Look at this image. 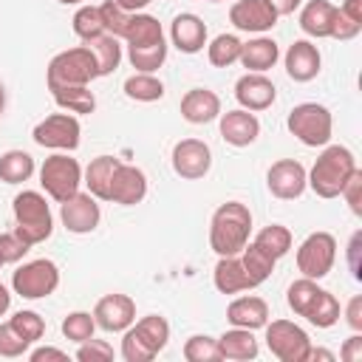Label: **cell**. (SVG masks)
Listing matches in <instances>:
<instances>
[{
	"label": "cell",
	"instance_id": "cell-49",
	"mask_svg": "<svg viewBox=\"0 0 362 362\" xmlns=\"http://www.w3.org/2000/svg\"><path fill=\"white\" fill-rule=\"evenodd\" d=\"M345 317H348V325H351L354 331H362V297H359V294H354V297L348 300Z\"/></svg>",
	"mask_w": 362,
	"mask_h": 362
},
{
	"label": "cell",
	"instance_id": "cell-9",
	"mask_svg": "<svg viewBox=\"0 0 362 362\" xmlns=\"http://www.w3.org/2000/svg\"><path fill=\"white\" fill-rule=\"evenodd\" d=\"M79 181H82V167L71 156H62V153L48 156L42 161V167H40V184H42V189L54 201H59V204L79 192Z\"/></svg>",
	"mask_w": 362,
	"mask_h": 362
},
{
	"label": "cell",
	"instance_id": "cell-7",
	"mask_svg": "<svg viewBox=\"0 0 362 362\" xmlns=\"http://www.w3.org/2000/svg\"><path fill=\"white\" fill-rule=\"evenodd\" d=\"M14 221H17V232L34 246V243H42L51 238L54 232V218H51V209L45 204V198L34 189H23L17 198H14Z\"/></svg>",
	"mask_w": 362,
	"mask_h": 362
},
{
	"label": "cell",
	"instance_id": "cell-39",
	"mask_svg": "<svg viewBox=\"0 0 362 362\" xmlns=\"http://www.w3.org/2000/svg\"><path fill=\"white\" fill-rule=\"evenodd\" d=\"M240 40L235 37V34H218L215 40H212V45H209V62L215 65V68H226V65H232L238 57H240Z\"/></svg>",
	"mask_w": 362,
	"mask_h": 362
},
{
	"label": "cell",
	"instance_id": "cell-28",
	"mask_svg": "<svg viewBox=\"0 0 362 362\" xmlns=\"http://www.w3.org/2000/svg\"><path fill=\"white\" fill-rule=\"evenodd\" d=\"M215 288L221 294H238V291L252 288V283L246 277V269H243L238 255H229V257L218 260V266H215Z\"/></svg>",
	"mask_w": 362,
	"mask_h": 362
},
{
	"label": "cell",
	"instance_id": "cell-20",
	"mask_svg": "<svg viewBox=\"0 0 362 362\" xmlns=\"http://www.w3.org/2000/svg\"><path fill=\"white\" fill-rule=\"evenodd\" d=\"M274 96H277L274 85L263 74L249 71L235 82V99L243 105V110H266L274 102Z\"/></svg>",
	"mask_w": 362,
	"mask_h": 362
},
{
	"label": "cell",
	"instance_id": "cell-2",
	"mask_svg": "<svg viewBox=\"0 0 362 362\" xmlns=\"http://www.w3.org/2000/svg\"><path fill=\"white\" fill-rule=\"evenodd\" d=\"M102 20H105V31L124 40L127 48H144V45H158L164 42V31L161 23L150 14H136V11H124L119 8L113 0L99 6Z\"/></svg>",
	"mask_w": 362,
	"mask_h": 362
},
{
	"label": "cell",
	"instance_id": "cell-23",
	"mask_svg": "<svg viewBox=\"0 0 362 362\" xmlns=\"http://www.w3.org/2000/svg\"><path fill=\"white\" fill-rule=\"evenodd\" d=\"M170 37H173V45L184 54H198L206 42V23L198 17V14H178L170 25Z\"/></svg>",
	"mask_w": 362,
	"mask_h": 362
},
{
	"label": "cell",
	"instance_id": "cell-45",
	"mask_svg": "<svg viewBox=\"0 0 362 362\" xmlns=\"http://www.w3.org/2000/svg\"><path fill=\"white\" fill-rule=\"evenodd\" d=\"M28 339H23L8 322H3L0 325V356H20V354H25L28 351Z\"/></svg>",
	"mask_w": 362,
	"mask_h": 362
},
{
	"label": "cell",
	"instance_id": "cell-18",
	"mask_svg": "<svg viewBox=\"0 0 362 362\" xmlns=\"http://www.w3.org/2000/svg\"><path fill=\"white\" fill-rule=\"evenodd\" d=\"M136 320V303L127 294H105L93 308V322L102 331H124Z\"/></svg>",
	"mask_w": 362,
	"mask_h": 362
},
{
	"label": "cell",
	"instance_id": "cell-10",
	"mask_svg": "<svg viewBox=\"0 0 362 362\" xmlns=\"http://www.w3.org/2000/svg\"><path fill=\"white\" fill-rule=\"evenodd\" d=\"M11 286L20 297L25 300H40V297H48L57 286H59V269L54 260H31V263H23L14 277H11Z\"/></svg>",
	"mask_w": 362,
	"mask_h": 362
},
{
	"label": "cell",
	"instance_id": "cell-1",
	"mask_svg": "<svg viewBox=\"0 0 362 362\" xmlns=\"http://www.w3.org/2000/svg\"><path fill=\"white\" fill-rule=\"evenodd\" d=\"M252 232V212L240 201H226L212 212L209 223V246L218 257L240 255V249L249 243Z\"/></svg>",
	"mask_w": 362,
	"mask_h": 362
},
{
	"label": "cell",
	"instance_id": "cell-6",
	"mask_svg": "<svg viewBox=\"0 0 362 362\" xmlns=\"http://www.w3.org/2000/svg\"><path fill=\"white\" fill-rule=\"evenodd\" d=\"M99 76V65H96V54L88 45H76L68 51H59L51 62H48V74L45 82L48 85H88L90 79Z\"/></svg>",
	"mask_w": 362,
	"mask_h": 362
},
{
	"label": "cell",
	"instance_id": "cell-57",
	"mask_svg": "<svg viewBox=\"0 0 362 362\" xmlns=\"http://www.w3.org/2000/svg\"><path fill=\"white\" fill-rule=\"evenodd\" d=\"M3 107H6V90H3V85H0V113H3Z\"/></svg>",
	"mask_w": 362,
	"mask_h": 362
},
{
	"label": "cell",
	"instance_id": "cell-3",
	"mask_svg": "<svg viewBox=\"0 0 362 362\" xmlns=\"http://www.w3.org/2000/svg\"><path fill=\"white\" fill-rule=\"evenodd\" d=\"M286 300H288V308L294 314L305 317L317 328H331L339 320V300L331 291L320 288L311 277L294 280L286 291Z\"/></svg>",
	"mask_w": 362,
	"mask_h": 362
},
{
	"label": "cell",
	"instance_id": "cell-35",
	"mask_svg": "<svg viewBox=\"0 0 362 362\" xmlns=\"http://www.w3.org/2000/svg\"><path fill=\"white\" fill-rule=\"evenodd\" d=\"M240 263H243L246 277H249V283H252V288H255V286H260L263 280H269V274H272V269H274L277 260H272V257H269L266 252H260L255 243H246V246L240 249Z\"/></svg>",
	"mask_w": 362,
	"mask_h": 362
},
{
	"label": "cell",
	"instance_id": "cell-47",
	"mask_svg": "<svg viewBox=\"0 0 362 362\" xmlns=\"http://www.w3.org/2000/svg\"><path fill=\"white\" fill-rule=\"evenodd\" d=\"M359 31H362V25H359V23H354V20H348L342 11H337L334 31H331V37H334V40H351V37H356Z\"/></svg>",
	"mask_w": 362,
	"mask_h": 362
},
{
	"label": "cell",
	"instance_id": "cell-11",
	"mask_svg": "<svg viewBox=\"0 0 362 362\" xmlns=\"http://www.w3.org/2000/svg\"><path fill=\"white\" fill-rule=\"evenodd\" d=\"M337 257V240L331 232H311L300 249H297V269L303 272V277L320 280L331 272Z\"/></svg>",
	"mask_w": 362,
	"mask_h": 362
},
{
	"label": "cell",
	"instance_id": "cell-34",
	"mask_svg": "<svg viewBox=\"0 0 362 362\" xmlns=\"http://www.w3.org/2000/svg\"><path fill=\"white\" fill-rule=\"evenodd\" d=\"M31 173H34V158L25 150H8L0 156V181L20 184V181H28Z\"/></svg>",
	"mask_w": 362,
	"mask_h": 362
},
{
	"label": "cell",
	"instance_id": "cell-16",
	"mask_svg": "<svg viewBox=\"0 0 362 362\" xmlns=\"http://www.w3.org/2000/svg\"><path fill=\"white\" fill-rule=\"evenodd\" d=\"M59 218L65 223L68 232H76V235H85V232H93L99 226V204L90 192H76L71 195L68 201H62V209H59Z\"/></svg>",
	"mask_w": 362,
	"mask_h": 362
},
{
	"label": "cell",
	"instance_id": "cell-41",
	"mask_svg": "<svg viewBox=\"0 0 362 362\" xmlns=\"http://www.w3.org/2000/svg\"><path fill=\"white\" fill-rule=\"evenodd\" d=\"M8 325H11L23 339H28V342H37V339L45 334V320H42L37 311H17V314L8 320Z\"/></svg>",
	"mask_w": 362,
	"mask_h": 362
},
{
	"label": "cell",
	"instance_id": "cell-37",
	"mask_svg": "<svg viewBox=\"0 0 362 362\" xmlns=\"http://www.w3.org/2000/svg\"><path fill=\"white\" fill-rule=\"evenodd\" d=\"M127 59L139 74H153L161 68V62L167 59V42L158 45H144V48H127Z\"/></svg>",
	"mask_w": 362,
	"mask_h": 362
},
{
	"label": "cell",
	"instance_id": "cell-46",
	"mask_svg": "<svg viewBox=\"0 0 362 362\" xmlns=\"http://www.w3.org/2000/svg\"><path fill=\"white\" fill-rule=\"evenodd\" d=\"M339 195H345V201H348V206H351L354 215H362V170H354L351 173V178L345 181V187H342Z\"/></svg>",
	"mask_w": 362,
	"mask_h": 362
},
{
	"label": "cell",
	"instance_id": "cell-17",
	"mask_svg": "<svg viewBox=\"0 0 362 362\" xmlns=\"http://www.w3.org/2000/svg\"><path fill=\"white\" fill-rule=\"evenodd\" d=\"M147 195V178L139 167L133 164H116L113 170V178H110V189H107V201L113 204H124V206H133L139 204L141 198Z\"/></svg>",
	"mask_w": 362,
	"mask_h": 362
},
{
	"label": "cell",
	"instance_id": "cell-5",
	"mask_svg": "<svg viewBox=\"0 0 362 362\" xmlns=\"http://www.w3.org/2000/svg\"><path fill=\"white\" fill-rule=\"evenodd\" d=\"M170 339V325L158 314L141 317L136 325L124 328L122 339V356L124 362H150Z\"/></svg>",
	"mask_w": 362,
	"mask_h": 362
},
{
	"label": "cell",
	"instance_id": "cell-32",
	"mask_svg": "<svg viewBox=\"0 0 362 362\" xmlns=\"http://www.w3.org/2000/svg\"><path fill=\"white\" fill-rule=\"evenodd\" d=\"M88 48L96 54V65H99V76H107L119 68L122 62V45H119V37L113 34H99L93 40H88Z\"/></svg>",
	"mask_w": 362,
	"mask_h": 362
},
{
	"label": "cell",
	"instance_id": "cell-13",
	"mask_svg": "<svg viewBox=\"0 0 362 362\" xmlns=\"http://www.w3.org/2000/svg\"><path fill=\"white\" fill-rule=\"evenodd\" d=\"M79 122L71 113H51L34 127V141L51 150H76L79 147Z\"/></svg>",
	"mask_w": 362,
	"mask_h": 362
},
{
	"label": "cell",
	"instance_id": "cell-36",
	"mask_svg": "<svg viewBox=\"0 0 362 362\" xmlns=\"http://www.w3.org/2000/svg\"><path fill=\"white\" fill-rule=\"evenodd\" d=\"M124 93L136 102H156L164 96V85L153 74H133L124 79Z\"/></svg>",
	"mask_w": 362,
	"mask_h": 362
},
{
	"label": "cell",
	"instance_id": "cell-22",
	"mask_svg": "<svg viewBox=\"0 0 362 362\" xmlns=\"http://www.w3.org/2000/svg\"><path fill=\"white\" fill-rule=\"evenodd\" d=\"M260 133V122L252 110H226L221 116V136L232 147H249Z\"/></svg>",
	"mask_w": 362,
	"mask_h": 362
},
{
	"label": "cell",
	"instance_id": "cell-14",
	"mask_svg": "<svg viewBox=\"0 0 362 362\" xmlns=\"http://www.w3.org/2000/svg\"><path fill=\"white\" fill-rule=\"evenodd\" d=\"M212 167V153L201 139H181L173 147V170L187 178V181H198L209 173Z\"/></svg>",
	"mask_w": 362,
	"mask_h": 362
},
{
	"label": "cell",
	"instance_id": "cell-30",
	"mask_svg": "<svg viewBox=\"0 0 362 362\" xmlns=\"http://www.w3.org/2000/svg\"><path fill=\"white\" fill-rule=\"evenodd\" d=\"M218 351H221V359L246 362L257 356V339L252 337L249 328H232L218 339Z\"/></svg>",
	"mask_w": 362,
	"mask_h": 362
},
{
	"label": "cell",
	"instance_id": "cell-26",
	"mask_svg": "<svg viewBox=\"0 0 362 362\" xmlns=\"http://www.w3.org/2000/svg\"><path fill=\"white\" fill-rule=\"evenodd\" d=\"M337 6H331L328 0H308L300 11V28L308 37H331L334 31V20H337Z\"/></svg>",
	"mask_w": 362,
	"mask_h": 362
},
{
	"label": "cell",
	"instance_id": "cell-51",
	"mask_svg": "<svg viewBox=\"0 0 362 362\" xmlns=\"http://www.w3.org/2000/svg\"><path fill=\"white\" fill-rule=\"evenodd\" d=\"M359 243H362V232H354V238H351V243H348V260H351V272H354V277L359 280L362 274H359Z\"/></svg>",
	"mask_w": 362,
	"mask_h": 362
},
{
	"label": "cell",
	"instance_id": "cell-42",
	"mask_svg": "<svg viewBox=\"0 0 362 362\" xmlns=\"http://www.w3.org/2000/svg\"><path fill=\"white\" fill-rule=\"evenodd\" d=\"M93 328H96V322H93V317L88 311H74V314H68L62 320V334L68 339H74V342L90 339L93 337Z\"/></svg>",
	"mask_w": 362,
	"mask_h": 362
},
{
	"label": "cell",
	"instance_id": "cell-55",
	"mask_svg": "<svg viewBox=\"0 0 362 362\" xmlns=\"http://www.w3.org/2000/svg\"><path fill=\"white\" fill-rule=\"evenodd\" d=\"M119 8H124V11H139V8H144L150 0H113Z\"/></svg>",
	"mask_w": 362,
	"mask_h": 362
},
{
	"label": "cell",
	"instance_id": "cell-52",
	"mask_svg": "<svg viewBox=\"0 0 362 362\" xmlns=\"http://www.w3.org/2000/svg\"><path fill=\"white\" fill-rule=\"evenodd\" d=\"M339 11H342L348 20H354V23H359V25H362V0H345Z\"/></svg>",
	"mask_w": 362,
	"mask_h": 362
},
{
	"label": "cell",
	"instance_id": "cell-53",
	"mask_svg": "<svg viewBox=\"0 0 362 362\" xmlns=\"http://www.w3.org/2000/svg\"><path fill=\"white\" fill-rule=\"evenodd\" d=\"M274 8H277V14H294V8L303 3V0H269Z\"/></svg>",
	"mask_w": 362,
	"mask_h": 362
},
{
	"label": "cell",
	"instance_id": "cell-56",
	"mask_svg": "<svg viewBox=\"0 0 362 362\" xmlns=\"http://www.w3.org/2000/svg\"><path fill=\"white\" fill-rule=\"evenodd\" d=\"M8 303H11V294H8V288L0 283V317L8 311Z\"/></svg>",
	"mask_w": 362,
	"mask_h": 362
},
{
	"label": "cell",
	"instance_id": "cell-59",
	"mask_svg": "<svg viewBox=\"0 0 362 362\" xmlns=\"http://www.w3.org/2000/svg\"><path fill=\"white\" fill-rule=\"evenodd\" d=\"M0 266H3V260H0Z\"/></svg>",
	"mask_w": 362,
	"mask_h": 362
},
{
	"label": "cell",
	"instance_id": "cell-58",
	"mask_svg": "<svg viewBox=\"0 0 362 362\" xmlns=\"http://www.w3.org/2000/svg\"><path fill=\"white\" fill-rule=\"evenodd\" d=\"M59 3H65V6H68V3H79V0H59Z\"/></svg>",
	"mask_w": 362,
	"mask_h": 362
},
{
	"label": "cell",
	"instance_id": "cell-29",
	"mask_svg": "<svg viewBox=\"0 0 362 362\" xmlns=\"http://www.w3.org/2000/svg\"><path fill=\"white\" fill-rule=\"evenodd\" d=\"M54 102L71 113H93L96 110V96L88 85H48Z\"/></svg>",
	"mask_w": 362,
	"mask_h": 362
},
{
	"label": "cell",
	"instance_id": "cell-25",
	"mask_svg": "<svg viewBox=\"0 0 362 362\" xmlns=\"http://www.w3.org/2000/svg\"><path fill=\"white\" fill-rule=\"evenodd\" d=\"M226 320L235 325V328H263L269 322V305L263 297H238L229 303L226 308Z\"/></svg>",
	"mask_w": 362,
	"mask_h": 362
},
{
	"label": "cell",
	"instance_id": "cell-50",
	"mask_svg": "<svg viewBox=\"0 0 362 362\" xmlns=\"http://www.w3.org/2000/svg\"><path fill=\"white\" fill-rule=\"evenodd\" d=\"M28 359H31V362H48V359H54V362H68V354L59 351V348H37V351H31Z\"/></svg>",
	"mask_w": 362,
	"mask_h": 362
},
{
	"label": "cell",
	"instance_id": "cell-33",
	"mask_svg": "<svg viewBox=\"0 0 362 362\" xmlns=\"http://www.w3.org/2000/svg\"><path fill=\"white\" fill-rule=\"evenodd\" d=\"M260 252H266L272 260H280L288 249H291V232L286 229V226H280V223H269V226H263L260 232H257V238L252 240Z\"/></svg>",
	"mask_w": 362,
	"mask_h": 362
},
{
	"label": "cell",
	"instance_id": "cell-48",
	"mask_svg": "<svg viewBox=\"0 0 362 362\" xmlns=\"http://www.w3.org/2000/svg\"><path fill=\"white\" fill-rule=\"evenodd\" d=\"M339 356H342V362H362V337L354 334L351 339H345Z\"/></svg>",
	"mask_w": 362,
	"mask_h": 362
},
{
	"label": "cell",
	"instance_id": "cell-24",
	"mask_svg": "<svg viewBox=\"0 0 362 362\" xmlns=\"http://www.w3.org/2000/svg\"><path fill=\"white\" fill-rule=\"evenodd\" d=\"M181 116L189 124H206V122L218 119L221 116V99H218V93L206 90V88L187 90L184 99H181Z\"/></svg>",
	"mask_w": 362,
	"mask_h": 362
},
{
	"label": "cell",
	"instance_id": "cell-40",
	"mask_svg": "<svg viewBox=\"0 0 362 362\" xmlns=\"http://www.w3.org/2000/svg\"><path fill=\"white\" fill-rule=\"evenodd\" d=\"M184 359L187 362H218L221 351H218V339L206 337V334H195L184 342Z\"/></svg>",
	"mask_w": 362,
	"mask_h": 362
},
{
	"label": "cell",
	"instance_id": "cell-31",
	"mask_svg": "<svg viewBox=\"0 0 362 362\" xmlns=\"http://www.w3.org/2000/svg\"><path fill=\"white\" fill-rule=\"evenodd\" d=\"M116 164H119V158H113V156H99V158H93V161L88 164V170H85V184H88V192H90L93 198L107 201V189H110V178H113Z\"/></svg>",
	"mask_w": 362,
	"mask_h": 362
},
{
	"label": "cell",
	"instance_id": "cell-15",
	"mask_svg": "<svg viewBox=\"0 0 362 362\" xmlns=\"http://www.w3.org/2000/svg\"><path fill=\"white\" fill-rule=\"evenodd\" d=\"M266 184H269V192L274 198L294 201L305 189V167L300 161H294V158H280V161H274L269 167Z\"/></svg>",
	"mask_w": 362,
	"mask_h": 362
},
{
	"label": "cell",
	"instance_id": "cell-4",
	"mask_svg": "<svg viewBox=\"0 0 362 362\" xmlns=\"http://www.w3.org/2000/svg\"><path fill=\"white\" fill-rule=\"evenodd\" d=\"M354 170H356L354 153L348 147H342V144H331L314 161L311 175H305V184H311V189L320 198H337Z\"/></svg>",
	"mask_w": 362,
	"mask_h": 362
},
{
	"label": "cell",
	"instance_id": "cell-54",
	"mask_svg": "<svg viewBox=\"0 0 362 362\" xmlns=\"http://www.w3.org/2000/svg\"><path fill=\"white\" fill-rule=\"evenodd\" d=\"M308 359H325V362H334V354H331V351H325V348H308L305 362H308Z\"/></svg>",
	"mask_w": 362,
	"mask_h": 362
},
{
	"label": "cell",
	"instance_id": "cell-19",
	"mask_svg": "<svg viewBox=\"0 0 362 362\" xmlns=\"http://www.w3.org/2000/svg\"><path fill=\"white\" fill-rule=\"evenodd\" d=\"M277 8L269 0H238L229 8V20L240 31H269L277 23Z\"/></svg>",
	"mask_w": 362,
	"mask_h": 362
},
{
	"label": "cell",
	"instance_id": "cell-38",
	"mask_svg": "<svg viewBox=\"0 0 362 362\" xmlns=\"http://www.w3.org/2000/svg\"><path fill=\"white\" fill-rule=\"evenodd\" d=\"M74 34L82 37L85 42L105 34V20H102V11L99 6H82L76 14H74Z\"/></svg>",
	"mask_w": 362,
	"mask_h": 362
},
{
	"label": "cell",
	"instance_id": "cell-27",
	"mask_svg": "<svg viewBox=\"0 0 362 362\" xmlns=\"http://www.w3.org/2000/svg\"><path fill=\"white\" fill-rule=\"evenodd\" d=\"M277 57H280L277 42L269 40V37H257V40H249V42L240 45V57L238 59L243 62V68H249L255 74H263L277 62Z\"/></svg>",
	"mask_w": 362,
	"mask_h": 362
},
{
	"label": "cell",
	"instance_id": "cell-43",
	"mask_svg": "<svg viewBox=\"0 0 362 362\" xmlns=\"http://www.w3.org/2000/svg\"><path fill=\"white\" fill-rule=\"evenodd\" d=\"M28 249H31V243H28L17 229L0 235V260H3V263H17V260H23Z\"/></svg>",
	"mask_w": 362,
	"mask_h": 362
},
{
	"label": "cell",
	"instance_id": "cell-21",
	"mask_svg": "<svg viewBox=\"0 0 362 362\" xmlns=\"http://www.w3.org/2000/svg\"><path fill=\"white\" fill-rule=\"evenodd\" d=\"M320 51L317 45H311L308 40H294L286 51V74L294 79V82H308L320 74Z\"/></svg>",
	"mask_w": 362,
	"mask_h": 362
},
{
	"label": "cell",
	"instance_id": "cell-12",
	"mask_svg": "<svg viewBox=\"0 0 362 362\" xmlns=\"http://www.w3.org/2000/svg\"><path fill=\"white\" fill-rule=\"evenodd\" d=\"M266 345L280 362H305L311 339L300 325L288 320H274L272 325L266 322Z\"/></svg>",
	"mask_w": 362,
	"mask_h": 362
},
{
	"label": "cell",
	"instance_id": "cell-8",
	"mask_svg": "<svg viewBox=\"0 0 362 362\" xmlns=\"http://www.w3.org/2000/svg\"><path fill=\"white\" fill-rule=\"evenodd\" d=\"M288 130L291 136H297L305 147H322L328 144L331 139V110L317 105V102H303V105H294L288 110Z\"/></svg>",
	"mask_w": 362,
	"mask_h": 362
},
{
	"label": "cell",
	"instance_id": "cell-44",
	"mask_svg": "<svg viewBox=\"0 0 362 362\" xmlns=\"http://www.w3.org/2000/svg\"><path fill=\"white\" fill-rule=\"evenodd\" d=\"M76 359L79 362H110L113 359V348L105 342V339H85L79 342V351H76Z\"/></svg>",
	"mask_w": 362,
	"mask_h": 362
},
{
	"label": "cell",
	"instance_id": "cell-60",
	"mask_svg": "<svg viewBox=\"0 0 362 362\" xmlns=\"http://www.w3.org/2000/svg\"><path fill=\"white\" fill-rule=\"evenodd\" d=\"M212 3H215V0H212Z\"/></svg>",
	"mask_w": 362,
	"mask_h": 362
}]
</instances>
